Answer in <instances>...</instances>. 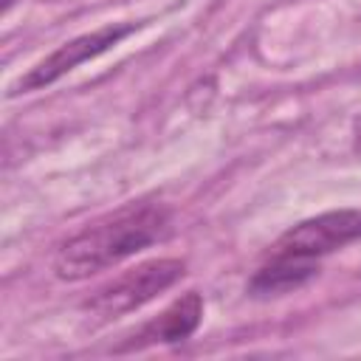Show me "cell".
I'll list each match as a JSON object with an SVG mask.
<instances>
[{"mask_svg":"<svg viewBox=\"0 0 361 361\" xmlns=\"http://www.w3.org/2000/svg\"><path fill=\"white\" fill-rule=\"evenodd\" d=\"M169 223V212L161 203H130L68 237L56 248L51 268L62 282L90 279L164 240Z\"/></svg>","mask_w":361,"mask_h":361,"instance_id":"1","label":"cell"},{"mask_svg":"<svg viewBox=\"0 0 361 361\" xmlns=\"http://www.w3.org/2000/svg\"><path fill=\"white\" fill-rule=\"evenodd\" d=\"M186 262L175 257H158L138 262L135 268H127L107 285H102L87 302L85 310H90L99 319H116L124 313L138 310L141 305L152 302L164 290H169L178 279H183Z\"/></svg>","mask_w":361,"mask_h":361,"instance_id":"2","label":"cell"},{"mask_svg":"<svg viewBox=\"0 0 361 361\" xmlns=\"http://www.w3.org/2000/svg\"><path fill=\"white\" fill-rule=\"evenodd\" d=\"M138 28H141V23H107V25H102L96 31H87V34H79V37L62 42L45 59H39L34 68H28L17 82H11L8 85V96H20V93H31V90L54 85L56 79H62L73 68H79V65L102 56L104 51L116 48L121 39H127Z\"/></svg>","mask_w":361,"mask_h":361,"instance_id":"3","label":"cell"},{"mask_svg":"<svg viewBox=\"0 0 361 361\" xmlns=\"http://www.w3.org/2000/svg\"><path fill=\"white\" fill-rule=\"evenodd\" d=\"M358 240H361V209H333L290 226L274 243L271 254L319 259Z\"/></svg>","mask_w":361,"mask_h":361,"instance_id":"4","label":"cell"},{"mask_svg":"<svg viewBox=\"0 0 361 361\" xmlns=\"http://www.w3.org/2000/svg\"><path fill=\"white\" fill-rule=\"evenodd\" d=\"M203 319V296L197 290H186L183 296H178L169 307H164L155 319L144 322L127 344H121L118 350H141V347H152V344H178L186 341Z\"/></svg>","mask_w":361,"mask_h":361,"instance_id":"5","label":"cell"},{"mask_svg":"<svg viewBox=\"0 0 361 361\" xmlns=\"http://www.w3.org/2000/svg\"><path fill=\"white\" fill-rule=\"evenodd\" d=\"M316 274H319V262L316 259L271 254V259L254 271V276L248 279L245 290L251 296H279V293L302 288Z\"/></svg>","mask_w":361,"mask_h":361,"instance_id":"6","label":"cell"},{"mask_svg":"<svg viewBox=\"0 0 361 361\" xmlns=\"http://www.w3.org/2000/svg\"><path fill=\"white\" fill-rule=\"evenodd\" d=\"M353 147L361 152V116L353 121Z\"/></svg>","mask_w":361,"mask_h":361,"instance_id":"7","label":"cell"},{"mask_svg":"<svg viewBox=\"0 0 361 361\" xmlns=\"http://www.w3.org/2000/svg\"><path fill=\"white\" fill-rule=\"evenodd\" d=\"M11 3H14V0H3V11H8V8H11Z\"/></svg>","mask_w":361,"mask_h":361,"instance_id":"8","label":"cell"}]
</instances>
